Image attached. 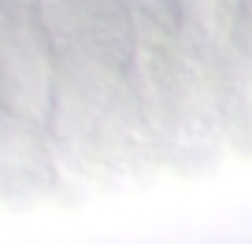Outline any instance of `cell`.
I'll use <instances>...</instances> for the list:
<instances>
[{"label": "cell", "instance_id": "cell-1", "mask_svg": "<svg viewBox=\"0 0 252 244\" xmlns=\"http://www.w3.org/2000/svg\"><path fill=\"white\" fill-rule=\"evenodd\" d=\"M56 93V48L37 19L0 23V111L19 126H48Z\"/></svg>", "mask_w": 252, "mask_h": 244}, {"label": "cell", "instance_id": "cell-2", "mask_svg": "<svg viewBox=\"0 0 252 244\" xmlns=\"http://www.w3.org/2000/svg\"><path fill=\"white\" fill-rule=\"evenodd\" d=\"M234 41L245 55L252 59V0H237V11H234Z\"/></svg>", "mask_w": 252, "mask_h": 244}]
</instances>
